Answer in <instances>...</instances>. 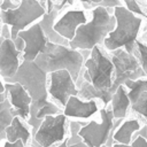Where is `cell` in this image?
<instances>
[{
	"instance_id": "6da1fadb",
	"label": "cell",
	"mask_w": 147,
	"mask_h": 147,
	"mask_svg": "<svg viewBox=\"0 0 147 147\" xmlns=\"http://www.w3.org/2000/svg\"><path fill=\"white\" fill-rule=\"evenodd\" d=\"M90 52L87 49H72L69 46L48 41L46 48L37 55L33 62L46 74L56 70H67L76 84Z\"/></svg>"
},
{
	"instance_id": "7a4b0ae2",
	"label": "cell",
	"mask_w": 147,
	"mask_h": 147,
	"mask_svg": "<svg viewBox=\"0 0 147 147\" xmlns=\"http://www.w3.org/2000/svg\"><path fill=\"white\" fill-rule=\"evenodd\" d=\"M115 28L113 9L96 6L91 9V17L85 24L77 28L68 46L72 49L91 51L94 46H102L105 38Z\"/></svg>"
},
{
	"instance_id": "3957f363",
	"label": "cell",
	"mask_w": 147,
	"mask_h": 147,
	"mask_svg": "<svg viewBox=\"0 0 147 147\" xmlns=\"http://www.w3.org/2000/svg\"><path fill=\"white\" fill-rule=\"evenodd\" d=\"M113 15L115 17V28L105 38L102 47L107 52L123 48L132 54L136 40L144 32L142 28L146 18L133 14L124 6L113 8Z\"/></svg>"
},
{
	"instance_id": "277c9868",
	"label": "cell",
	"mask_w": 147,
	"mask_h": 147,
	"mask_svg": "<svg viewBox=\"0 0 147 147\" xmlns=\"http://www.w3.org/2000/svg\"><path fill=\"white\" fill-rule=\"evenodd\" d=\"M79 76L88 82L96 91L111 98L114 67L108 52L102 46H94L91 49L88 57L84 61Z\"/></svg>"
},
{
	"instance_id": "5b68a950",
	"label": "cell",
	"mask_w": 147,
	"mask_h": 147,
	"mask_svg": "<svg viewBox=\"0 0 147 147\" xmlns=\"http://www.w3.org/2000/svg\"><path fill=\"white\" fill-rule=\"evenodd\" d=\"M45 13V7L38 0H20L16 8L0 10V18L10 28V39L14 40L20 31L38 22Z\"/></svg>"
},
{
	"instance_id": "8992f818",
	"label": "cell",
	"mask_w": 147,
	"mask_h": 147,
	"mask_svg": "<svg viewBox=\"0 0 147 147\" xmlns=\"http://www.w3.org/2000/svg\"><path fill=\"white\" fill-rule=\"evenodd\" d=\"M3 83H18L28 92L32 101L48 99L47 74L33 61H22L14 76Z\"/></svg>"
},
{
	"instance_id": "52a82bcc",
	"label": "cell",
	"mask_w": 147,
	"mask_h": 147,
	"mask_svg": "<svg viewBox=\"0 0 147 147\" xmlns=\"http://www.w3.org/2000/svg\"><path fill=\"white\" fill-rule=\"evenodd\" d=\"M100 114V122H96L95 119L88 121L84 126L79 130V137L82 138V141L87 145L88 147H100L102 145H106L108 147L113 146V139L111 136L115 131L113 127L114 118L113 114L109 109V107H101L99 109Z\"/></svg>"
},
{
	"instance_id": "ba28073f",
	"label": "cell",
	"mask_w": 147,
	"mask_h": 147,
	"mask_svg": "<svg viewBox=\"0 0 147 147\" xmlns=\"http://www.w3.org/2000/svg\"><path fill=\"white\" fill-rule=\"evenodd\" d=\"M110 61L114 67V78L111 85V93L126 80H136L139 78H146L147 74L140 67L138 60L133 54L127 53L123 48L108 52Z\"/></svg>"
},
{
	"instance_id": "9c48e42d",
	"label": "cell",
	"mask_w": 147,
	"mask_h": 147,
	"mask_svg": "<svg viewBox=\"0 0 147 147\" xmlns=\"http://www.w3.org/2000/svg\"><path fill=\"white\" fill-rule=\"evenodd\" d=\"M68 118L62 114L46 116L32 136L40 147H55L68 134Z\"/></svg>"
},
{
	"instance_id": "30bf717a",
	"label": "cell",
	"mask_w": 147,
	"mask_h": 147,
	"mask_svg": "<svg viewBox=\"0 0 147 147\" xmlns=\"http://www.w3.org/2000/svg\"><path fill=\"white\" fill-rule=\"evenodd\" d=\"M76 84L67 70H56L47 74V94L48 98L63 108L71 95H77Z\"/></svg>"
},
{
	"instance_id": "8fae6325",
	"label": "cell",
	"mask_w": 147,
	"mask_h": 147,
	"mask_svg": "<svg viewBox=\"0 0 147 147\" xmlns=\"http://www.w3.org/2000/svg\"><path fill=\"white\" fill-rule=\"evenodd\" d=\"M87 21L88 15L85 9H65L56 17L53 24V30L59 36L69 41L74 38L77 28L82 24H85Z\"/></svg>"
},
{
	"instance_id": "7c38bea8",
	"label": "cell",
	"mask_w": 147,
	"mask_h": 147,
	"mask_svg": "<svg viewBox=\"0 0 147 147\" xmlns=\"http://www.w3.org/2000/svg\"><path fill=\"white\" fill-rule=\"evenodd\" d=\"M17 36L24 41V48L22 51V61H34L37 55L46 48V45L48 42L38 22L20 31Z\"/></svg>"
},
{
	"instance_id": "4fadbf2b",
	"label": "cell",
	"mask_w": 147,
	"mask_h": 147,
	"mask_svg": "<svg viewBox=\"0 0 147 147\" xmlns=\"http://www.w3.org/2000/svg\"><path fill=\"white\" fill-rule=\"evenodd\" d=\"M126 95L130 101V111L138 115L139 119L146 123L147 116V78L126 80Z\"/></svg>"
},
{
	"instance_id": "5bb4252c",
	"label": "cell",
	"mask_w": 147,
	"mask_h": 147,
	"mask_svg": "<svg viewBox=\"0 0 147 147\" xmlns=\"http://www.w3.org/2000/svg\"><path fill=\"white\" fill-rule=\"evenodd\" d=\"M22 62V53L18 52L10 38L0 37V77L7 80L14 76Z\"/></svg>"
},
{
	"instance_id": "9a60e30c",
	"label": "cell",
	"mask_w": 147,
	"mask_h": 147,
	"mask_svg": "<svg viewBox=\"0 0 147 147\" xmlns=\"http://www.w3.org/2000/svg\"><path fill=\"white\" fill-rule=\"evenodd\" d=\"M100 108L101 106H99L98 100L85 101L79 99L77 95H71L62 108V114L67 118L76 121H87L92 116H94Z\"/></svg>"
},
{
	"instance_id": "2e32d148",
	"label": "cell",
	"mask_w": 147,
	"mask_h": 147,
	"mask_svg": "<svg viewBox=\"0 0 147 147\" xmlns=\"http://www.w3.org/2000/svg\"><path fill=\"white\" fill-rule=\"evenodd\" d=\"M5 92L7 93V99L15 115L26 122L29 118L30 105L32 101L28 92L18 83H5Z\"/></svg>"
},
{
	"instance_id": "e0dca14e",
	"label": "cell",
	"mask_w": 147,
	"mask_h": 147,
	"mask_svg": "<svg viewBox=\"0 0 147 147\" xmlns=\"http://www.w3.org/2000/svg\"><path fill=\"white\" fill-rule=\"evenodd\" d=\"M62 113V108H60L56 103H54L49 98L45 100H38V101H32L30 105V114L29 118L26 121V124L31 129L32 136L39 127L40 123L46 116L49 115H56Z\"/></svg>"
},
{
	"instance_id": "ac0fdd59",
	"label": "cell",
	"mask_w": 147,
	"mask_h": 147,
	"mask_svg": "<svg viewBox=\"0 0 147 147\" xmlns=\"http://www.w3.org/2000/svg\"><path fill=\"white\" fill-rule=\"evenodd\" d=\"M32 139V133L30 126L23 121L21 117L15 116L10 124L6 127L5 131V140L8 142H14L16 140H22L25 147H29L30 141Z\"/></svg>"
},
{
	"instance_id": "d6986e66",
	"label": "cell",
	"mask_w": 147,
	"mask_h": 147,
	"mask_svg": "<svg viewBox=\"0 0 147 147\" xmlns=\"http://www.w3.org/2000/svg\"><path fill=\"white\" fill-rule=\"evenodd\" d=\"M108 107L114 119H124L130 115V101L126 95V87L119 85L111 94Z\"/></svg>"
},
{
	"instance_id": "ffe728a7",
	"label": "cell",
	"mask_w": 147,
	"mask_h": 147,
	"mask_svg": "<svg viewBox=\"0 0 147 147\" xmlns=\"http://www.w3.org/2000/svg\"><path fill=\"white\" fill-rule=\"evenodd\" d=\"M144 124L141 119L136 118V117H126L124 118L121 124L115 129L111 139H113V144L117 142V144H123V145H130V142L132 141V137L133 133L136 131H138Z\"/></svg>"
},
{
	"instance_id": "44dd1931",
	"label": "cell",
	"mask_w": 147,
	"mask_h": 147,
	"mask_svg": "<svg viewBox=\"0 0 147 147\" xmlns=\"http://www.w3.org/2000/svg\"><path fill=\"white\" fill-rule=\"evenodd\" d=\"M59 14H60V13H59L55 8H53L52 11L45 13V14L41 16V18L38 21V23H39V25H40V28H41V30H42L45 37L47 38V40H48L49 42L68 46V42H69V41L65 40L64 38H62L61 36H59V34L53 30V24H54L56 17L59 16Z\"/></svg>"
},
{
	"instance_id": "7402d4cb",
	"label": "cell",
	"mask_w": 147,
	"mask_h": 147,
	"mask_svg": "<svg viewBox=\"0 0 147 147\" xmlns=\"http://www.w3.org/2000/svg\"><path fill=\"white\" fill-rule=\"evenodd\" d=\"M15 113L6 98L2 102H0V144L5 140V131L6 127L10 124L11 119L15 117Z\"/></svg>"
},
{
	"instance_id": "603a6c76",
	"label": "cell",
	"mask_w": 147,
	"mask_h": 147,
	"mask_svg": "<svg viewBox=\"0 0 147 147\" xmlns=\"http://www.w3.org/2000/svg\"><path fill=\"white\" fill-rule=\"evenodd\" d=\"M132 54L138 60L142 70L147 74V45H146V40H145V33H144L142 38L139 37L136 40Z\"/></svg>"
},
{
	"instance_id": "cb8c5ba5",
	"label": "cell",
	"mask_w": 147,
	"mask_h": 147,
	"mask_svg": "<svg viewBox=\"0 0 147 147\" xmlns=\"http://www.w3.org/2000/svg\"><path fill=\"white\" fill-rule=\"evenodd\" d=\"M76 2V0H57L56 2H54V8L59 11L62 13L65 9H69V7L74 6Z\"/></svg>"
},
{
	"instance_id": "d4e9b609",
	"label": "cell",
	"mask_w": 147,
	"mask_h": 147,
	"mask_svg": "<svg viewBox=\"0 0 147 147\" xmlns=\"http://www.w3.org/2000/svg\"><path fill=\"white\" fill-rule=\"evenodd\" d=\"M99 6L101 7H105V8H109V9H113L115 7H118V6H123L122 1L121 0H102Z\"/></svg>"
},
{
	"instance_id": "484cf974",
	"label": "cell",
	"mask_w": 147,
	"mask_h": 147,
	"mask_svg": "<svg viewBox=\"0 0 147 147\" xmlns=\"http://www.w3.org/2000/svg\"><path fill=\"white\" fill-rule=\"evenodd\" d=\"M130 147H147V139L142 137H133L132 141L130 142Z\"/></svg>"
},
{
	"instance_id": "4316f807",
	"label": "cell",
	"mask_w": 147,
	"mask_h": 147,
	"mask_svg": "<svg viewBox=\"0 0 147 147\" xmlns=\"http://www.w3.org/2000/svg\"><path fill=\"white\" fill-rule=\"evenodd\" d=\"M102 0H79V2L83 5V9H92V8H94V7H96V6H99V3L101 2Z\"/></svg>"
},
{
	"instance_id": "83f0119b",
	"label": "cell",
	"mask_w": 147,
	"mask_h": 147,
	"mask_svg": "<svg viewBox=\"0 0 147 147\" xmlns=\"http://www.w3.org/2000/svg\"><path fill=\"white\" fill-rule=\"evenodd\" d=\"M18 5V2L14 1V0H2L1 5H0V10H7V9H14L16 8Z\"/></svg>"
},
{
	"instance_id": "f1b7e54d",
	"label": "cell",
	"mask_w": 147,
	"mask_h": 147,
	"mask_svg": "<svg viewBox=\"0 0 147 147\" xmlns=\"http://www.w3.org/2000/svg\"><path fill=\"white\" fill-rule=\"evenodd\" d=\"M0 145H1V147H25L24 144L22 142V140H16L14 142H8L7 140H3Z\"/></svg>"
},
{
	"instance_id": "f546056e",
	"label": "cell",
	"mask_w": 147,
	"mask_h": 147,
	"mask_svg": "<svg viewBox=\"0 0 147 147\" xmlns=\"http://www.w3.org/2000/svg\"><path fill=\"white\" fill-rule=\"evenodd\" d=\"M0 37L2 38H10V28L7 24H1L0 28Z\"/></svg>"
},
{
	"instance_id": "4dcf8cb0",
	"label": "cell",
	"mask_w": 147,
	"mask_h": 147,
	"mask_svg": "<svg viewBox=\"0 0 147 147\" xmlns=\"http://www.w3.org/2000/svg\"><path fill=\"white\" fill-rule=\"evenodd\" d=\"M13 42H14V45H15V47H16V49L18 51V52H21L22 53V51H23V48H24V41H23V39L22 38H20L18 36L13 40Z\"/></svg>"
},
{
	"instance_id": "1f68e13d",
	"label": "cell",
	"mask_w": 147,
	"mask_h": 147,
	"mask_svg": "<svg viewBox=\"0 0 147 147\" xmlns=\"http://www.w3.org/2000/svg\"><path fill=\"white\" fill-rule=\"evenodd\" d=\"M146 130H147V125L146 124H144L138 131H136L134 133H133V137H137V136H139V137H142V138H145V139H147V133H146ZM133 137H132V139H133Z\"/></svg>"
},
{
	"instance_id": "d6a6232c",
	"label": "cell",
	"mask_w": 147,
	"mask_h": 147,
	"mask_svg": "<svg viewBox=\"0 0 147 147\" xmlns=\"http://www.w3.org/2000/svg\"><path fill=\"white\" fill-rule=\"evenodd\" d=\"M68 147H88L87 145H85L83 141H80V142H78V144H74V145H67Z\"/></svg>"
},
{
	"instance_id": "836d02e7",
	"label": "cell",
	"mask_w": 147,
	"mask_h": 147,
	"mask_svg": "<svg viewBox=\"0 0 147 147\" xmlns=\"http://www.w3.org/2000/svg\"><path fill=\"white\" fill-rule=\"evenodd\" d=\"M3 92H5V83H3L2 78L0 77V94L3 93Z\"/></svg>"
},
{
	"instance_id": "e575fe53",
	"label": "cell",
	"mask_w": 147,
	"mask_h": 147,
	"mask_svg": "<svg viewBox=\"0 0 147 147\" xmlns=\"http://www.w3.org/2000/svg\"><path fill=\"white\" fill-rule=\"evenodd\" d=\"M111 147H130V145H123V144H117V142H114Z\"/></svg>"
},
{
	"instance_id": "d590c367",
	"label": "cell",
	"mask_w": 147,
	"mask_h": 147,
	"mask_svg": "<svg viewBox=\"0 0 147 147\" xmlns=\"http://www.w3.org/2000/svg\"><path fill=\"white\" fill-rule=\"evenodd\" d=\"M122 1V3H123V6H125L126 3H129V2H131L132 0H121Z\"/></svg>"
},
{
	"instance_id": "8d00e7d4",
	"label": "cell",
	"mask_w": 147,
	"mask_h": 147,
	"mask_svg": "<svg viewBox=\"0 0 147 147\" xmlns=\"http://www.w3.org/2000/svg\"><path fill=\"white\" fill-rule=\"evenodd\" d=\"M39 2H40V5H42L44 7H45V2H46V0H38Z\"/></svg>"
},
{
	"instance_id": "74e56055",
	"label": "cell",
	"mask_w": 147,
	"mask_h": 147,
	"mask_svg": "<svg viewBox=\"0 0 147 147\" xmlns=\"http://www.w3.org/2000/svg\"><path fill=\"white\" fill-rule=\"evenodd\" d=\"M100 147H108V146H106V145H102V146H100Z\"/></svg>"
},
{
	"instance_id": "f35d334b",
	"label": "cell",
	"mask_w": 147,
	"mask_h": 147,
	"mask_svg": "<svg viewBox=\"0 0 147 147\" xmlns=\"http://www.w3.org/2000/svg\"><path fill=\"white\" fill-rule=\"evenodd\" d=\"M1 24H2V22H1V18H0V28H1Z\"/></svg>"
},
{
	"instance_id": "ab89813d",
	"label": "cell",
	"mask_w": 147,
	"mask_h": 147,
	"mask_svg": "<svg viewBox=\"0 0 147 147\" xmlns=\"http://www.w3.org/2000/svg\"><path fill=\"white\" fill-rule=\"evenodd\" d=\"M14 1H16V2H20V0H14Z\"/></svg>"
},
{
	"instance_id": "60d3db41",
	"label": "cell",
	"mask_w": 147,
	"mask_h": 147,
	"mask_svg": "<svg viewBox=\"0 0 147 147\" xmlns=\"http://www.w3.org/2000/svg\"><path fill=\"white\" fill-rule=\"evenodd\" d=\"M1 2H2V0H0V5H1Z\"/></svg>"
},
{
	"instance_id": "b9f144b4",
	"label": "cell",
	"mask_w": 147,
	"mask_h": 147,
	"mask_svg": "<svg viewBox=\"0 0 147 147\" xmlns=\"http://www.w3.org/2000/svg\"><path fill=\"white\" fill-rule=\"evenodd\" d=\"M56 1H57V0H54V2H56Z\"/></svg>"
}]
</instances>
